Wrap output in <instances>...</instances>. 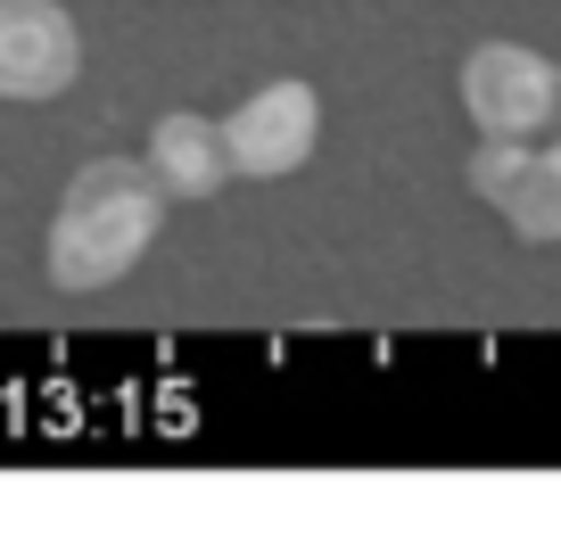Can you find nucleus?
Returning a JSON list of instances; mask_svg holds the SVG:
<instances>
[{"mask_svg": "<svg viewBox=\"0 0 561 552\" xmlns=\"http://www.w3.org/2000/svg\"><path fill=\"white\" fill-rule=\"evenodd\" d=\"M165 207L174 198L158 191V173L140 157H100L58 191V215L42 231V273H50L58 297H100L133 273L165 231Z\"/></svg>", "mask_w": 561, "mask_h": 552, "instance_id": "nucleus-1", "label": "nucleus"}, {"mask_svg": "<svg viewBox=\"0 0 561 552\" xmlns=\"http://www.w3.org/2000/svg\"><path fill=\"white\" fill-rule=\"evenodd\" d=\"M462 116L479 140H545L561 116V67L528 42H479L462 58Z\"/></svg>", "mask_w": 561, "mask_h": 552, "instance_id": "nucleus-2", "label": "nucleus"}, {"mask_svg": "<svg viewBox=\"0 0 561 552\" xmlns=\"http://www.w3.org/2000/svg\"><path fill=\"white\" fill-rule=\"evenodd\" d=\"M322 140V91L280 74V83L248 91L224 116V149H231V182H289L298 165H314Z\"/></svg>", "mask_w": 561, "mask_h": 552, "instance_id": "nucleus-3", "label": "nucleus"}, {"mask_svg": "<svg viewBox=\"0 0 561 552\" xmlns=\"http://www.w3.org/2000/svg\"><path fill=\"white\" fill-rule=\"evenodd\" d=\"M471 191L504 215L520 240H561V116L545 140H479L471 149Z\"/></svg>", "mask_w": 561, "mask_h": 552, "instance_id": "nucleus-4", "label": "nucleus"}, {"mask_svg": "<svg viewBox=\"0 0 561 552\" xmlns=\"http://www.w3.org/2000/svg\"><path fill=\"white\" fill-rule=\"evenodd\" d=\"M83 74V34L58 0H0V100L42 107L67 100Z\"/></svg>", "mask_w": 561, "mask_h": 552, "instance_id": "nucleus-5", "label": "nucleus"}, {"mask_svg": "<svg viewBox=\"0 0 561 552\" xmlns=\"http://www.w3.org/2000/svg\"><path fill=\"white\" fill-rule=\"evenodd\" d=\"M140 165L158 173V191H165V198H215V191L231 182L224 116H198V107H174V116H158L149 149H140Z\"/></svg>", "mask_w": 561, "mask_h": 552, "instance_id": "nucleus-6", "label": "nucleus"}]
</instances>
